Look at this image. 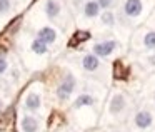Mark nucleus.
<instances>
[{"mask_svg": "<svg viewBox=\"0 0 155 132\" xmlns=\"http://www.w3.org/2000/svg\"><path fill=\"white\" fill-rule=\"evenodd\" d=\"M74 89H75V77L72 74H68L67 77L62 80V84L57 87V97L60 99V100H67L72 95Z\"/></svg>", "mask_w": 155, "mask_h": 132, "instance_id": "obj_1", "label": "nucleus"}, {"mask_svg": "<svg viewBox=\"0 0 155 132\" xmlns=\"http://www.w3.org/2000/svg\"><path fill=\"white\" fill-rule=\"evenodd\" d=\"M117 47L115 40H107V42H100V44H95L94 45V55L97 57H108V55L114 52V49Z\"/></svg>", "mask_w": 155, "mask_h": 132, "instance_id": "obj_2", "label": "nucleus"}, {"mask_svg": "<svg viewBox=\"0 0 155 132\" xmlns=\"http://www.w3.org/2000/svg\"><path fill=\"white\" fill-rule=\"evenodd\" d=\"M152 122H153V117L148 110H140L135 115V125L138 129H148L152 125Z\"/></svg>", "mask_w": 155, "mask_h": 132, "instance_id": "obj_3", "label": "nucleus"}, {"mask_svg": "<svg viewBox=\"0 0 155 132\" xmlns=\"http://www.w3.org/2000/svg\"><path fill=\"white\" fill-rule=\"evenodd\" d=\"M125 97L122 94H115L114 97L110 99V114H114V115H117V114H120L122 110L125 109Z\"/></svg>", "mask_w": 155, "mask_h": 132, "instance_id": "obj_4", "label": "nucleus"}, {"mask_svg": "<svg viewBox=\"0 0 155 132\" xmlns=\"http://www.w3.org/2000/svg\"><path fill=\"white\" fill-rule=\"evenodd\" d=\"M42 105V99L38 94H35V92H30V94L27 95V99H25V107H27V110L30 112H35L38 110Z\"/></svg>", "mask_w": 155, "mask_h": 132, "instance_id": "obj_5", "label": "nucleus"}, {"mask_svg": "<svg viewBox=\"0 0 155 132\" xmlns=\"http://www.w3.org/2000/svg\"><path fill=\"white\" fill-rule=\"evenodd\" d=\"M37 39H40L44 44H54L55 42V39H57V32L54 30L52 27H44V29H40L38 30V37Z\"/></svg>", "mask_w": 155, "mask_h": 132, "instance_id": "obj_6", "label": "nucleus"}, {"mask_svg": "<svg viewBox=\"0 0 155 132\" xmlns=\"http://www.w3.org/2000/svg\"><path fill=\"white\" fill-rule=\"evenodd\" d=\"M124 8H125V14L127 15L137 17V15H140V12H142V2L140 0H127Z\"/></svg>", "mask_w": 155, "mask_h": 132, "instance_id": "obj_7", "label": "nucleus"}, {"mask_svg": "<svg viewBox=\"0 0 155 132\" xmlns=\"http://www.w3.org/2000/svg\"><path fill=\"white\" fill-rule=\"evenodd\" d=\"M82 65H84L85 70L94 72V70H97V69H98V65H100V60H98L97 55H94V54H87L84 59H82Z\"/></svg>", "mask_w": 155, "mask_h": 132, "instance_id": "obj_8", "label": "nucleus"}, {"mask_svg": "<svg viewBox=\"0 0 155 132\" xmlns=\"http://www.w3.org/2000/svg\"><path fill=\"white\" fill-rule=\"evenodd\" d=\"M22 130L24 132H37L38 130V120L34 115H24L22 117Z\"/></svg>", "mask_w": 155, "mask_h": 132, "instance_id": "obj_9", "label": "nucleus"}, {"mask_svg": "<svg viewBox=\"0 0 155 132\" xmlns=\"http://www.w3.org/2000/svg\"><path fill=\"white\" fill-rule=\"evenodd\" d=\"M60 12V5H58L57 0H47L45 2V14L48 19H55Z\"/></svg>", "mask_w": 155, "mask_h": 132, "instance_id": "obj_10", "label": "nucleus"}, {"mask_svg": "<svg viewBox=\"0 0 155 132\" xmlns=\"http://www.w3.org/2000/svg\"><path fill=\"white\" fill-rule=\"evenodd\" d=\"M98 12H100V7H98V4L95 2V0H88L87 4H85V7H84L85 17L94 19V17H97V15H98Z\"/></svg>", "mask_w": 155, "mask_h": 132, "instance_id": "obj_11", "label": "nucleus"}, {"mask_svg": "<svg viewBox=\"0 0 155 132\" xmlns=\"http://www.w3.org/2000/svg\"><path fill=\"white\" fill-rule=\"evenodd\" d=\"M75 107H85V105H94V97L92 95H88V94H84V95H80V97L75 100Z\"/></svg>", "mask_w": 155, "mask_h": 132, "instance_id": "obj_12", "label": "nucleus"}, {"mask_svg": "<svg viewBox=\"0 0 155 132\" xmlns=\"http://www.w3.org/2000/svg\"><path fill=\"white\" fill-rule=\"evenodd\" d=\"M32 50L38 55H44L45 52H47V44H44L40 39H35V40L32 42Z\"/></svg>", "mask_w": 155, "mask_h": 132, "instance_id": "obj_13", "label": "nucleus"}, {"mask_svg": "<svg viewBox=\"0 0 155 132\" xmlns=\"http://www.w3.org/2000/svg\"><path fill=\"white\" fill-rule=\"evenodd\" d=\"M143 44H145V47H148V49H155V32H148V34L145 35Z\"/></svg>", "mask_w": 155, "mask_h": 132, "instance_id": "obj_14", "label": "nucleus"}, {"mask_svg": "<svg viewBox=\"0 0 155 132\" xmlns=\"http://www.w3.org/2000/svg\"><path fill=\"white\" fill-rule=\"evenodd\" d=\"M12 7V2L10 0H0V14H7Z\"/></svg>", "mask_w": 155, "mask_h": 132, "instance_id": "obj_15", "label": "nucleus"}, {"mask_svg": "<svg viewBox=\"0 0 155 132\" xmlns=\"http://www.w3.org/2000/svg\"><path fill=\"white\" fill-rule=\"evenodd\" d=\"M102 22L107 25H112V22H114V15L110 14V12H105V14H102Z\"/></svg>", "mask_w": 155, "mask_h": 132, "instance_id": "obj_16", "label": "nucleus"}, {"mask_svg": "<svg viewBox=\"0 0 155 132\" xmlns=\"http://www.w3.org/2000/svg\"><path fill=\"white\" fill-rule=\"evenodd\" d=\"M98 4V7H102V8H108L112 4H114V0H95Z\"/></svg>", "mask_w": 155, "mask_h": 132, "instance_id": "obj_17", "label": "nucleus"}, {"mask_svg": "<svg viewBox=\"0 0 155 132\" xmlns=\"http://www.w3.org/2000/svg\"><path fill=\"white\" fill-rule=\"evenodd\" d=\"M7 70V60H5V57L2 54H0V75L4 74V72Z\"/></svg>", "mask_w": 155, "mask_h": 132, "instance_id": "obj_18", "label": "nucleus"}, {"mask_svg": "<svg viewBox=\"0 0 155 132\" xmlns=\"http://www.w3.org/2000/svg\"><path fill=\"white\" fill-rule=\"evenodd\" d=\"M150 64H155V55H153V57H150Z\"/></svg>", "mask_w": 155, "mask_h": 132, "instance_id": "obj_19", "label": "nucleus"}, {"mask_svg": "<svg viewBox=\"0 0 155 132\" xmlns=\"http://www.w3.org/2000/svg\"><path fill=\"white\" fill-rule=\"evenodd\" d=\"M0 109H2V100H0Z\"/></svg>", "mask_w": 155, "mask_h": 132, "instance_id": "obj_20", "label": "nucleus"}]
</instances>
